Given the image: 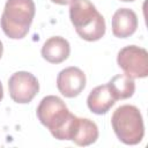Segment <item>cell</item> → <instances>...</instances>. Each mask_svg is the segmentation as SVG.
I'll return each mask as SVG.
<instances>
[{"label": "cell", "instance_id": "obj_1", "mask_svg": "<svg viewBox=\"0 0 148 148\" xmlns=\"http://www.w3.org/2000/svg\"><path fill=\"white\" fill-rule=\"evenodd\" d=\"M36 114L43 126H45L53 138L71 141L77 116L69 112L65 102L54 95H47L39 102Z\"/></svg>", "mask_w": 148, "mask_h": 148}, {"label": "cell", "instance_id": "obj_2", "mask_svg": "<svg viewBox=\"0 0 148 148\" xmlns=\"http://www.w3.org/2000/svg\"><path fill=\"white\" fill-rule=\"evenodd\" d=\"M69 18L76 34L87 42H96L105 35V20L89 0H72Z\"/></svg>", "mask_w": 148, "mask_h": 148}, {"label": "cell", "instance_id": "obj_3", "mask_svg": "<svg viewBox=\"0 0 148 148\" xmlns=\"http://www.w3.org/2000/svg\"><path fill=\"white\" fill-rule=\"evenodd\" d=\"M34 0H7L0 24L5 35L12 39H22L30 30L35 17Z\"/></svg>", "mask_w": 148, "mask_h": 148}, {"label": "cell", "instance_id": "obj_4", "mask_svg": "<svg viewBox=\"0 0 148 148\" xmlns=\"http://www.w3.org/2000/svg\"><path fill=\"white\" fill-rule=\"evenodd\" d=\"M111 125L114 134L125 145H138L145 135L143 119L140 110L130 104L117 108L111 117Z\"/></svg>", "mask_w": 148, "mask_h": 148}, {"label": "cell", "instance_id": "obj_5", "mask_svg": "<svg viewBox=\"0 0 148 148\" xmlns=\"http://www.w3.org/2000/svg\"><path fill=\"white\" fill-rule=\"evenodd\" d=\"M117 64L132 79H143L148 75V53L143 47L128 45L120 49Z\"/></svg>", "mask_w": 148, "mask_h": 148}, {"label": "cell", "instance_id": "obj_6", "mask_svg": "<svg viewBox=\"0 0 148 148\" xmlns=\"http://www.w3.org/2000/svg\"><path fill=\"white\" fill-rule=\"evenodd\" d=\"M8 90L10 98L18 104L30 103L39 91L37 77L30 72L20 71L12 74L8 80Z\"/></svg>", "mask_w": 148, "mask_h": 148}, {"label": "cell", "instance_id": "obj_7", "mask_svg": "<svg viewBox=\"0 0 148 148\" xmlns=\"http://www.w3.org/2000/svg\"><path fill=\"white\" fill-rule=\"evenodd\" d=\"M86 74L79 67H66L57 76V88L67 98L79 96L86 88Z\"/></svg>", "mask_w": 148, "mask_h": 148}, {"label": "cell", "instance_id": "obj_8", "mask_svg": "<svg viewBox=\"0 0 148 148\" xmlns=\"http://www.w3.org/2000/svg\"><path fill=\"white\" fill-rule=\"evenodd\" d=\"M138 28V16L130 8H119L112 16V34L118 38L132 36Z\"/></svg>", "mask_w": 148, "mask_h": 148}, {"label": "cell", "instance_id": "obj_9", "mask_svg": "<svg viewBox=\"0 0 148 148\" xmlns=\"http://www.w3.org/2000/svg\"><path fill=\"white\" fill-rule=\"evenodd\" d=\"M71 53V45L61 36H53L46 39L42 46V57L50 64H61Z\"/></svg>", "mask_w": 148, "mask_h": 148}, {"label": "cell", "instance_id": "obj_10", "mask_svg": "<svg viewBox=\"0 0 148 148\" xmlns=\"http://www.w3.org/2000/svg\"><path fill=\"white\" fill-rule=\"evenodd\" d=\"M116 98L111 94L108 84L95 87L87 97V105L95 114H105L116 103Z\"/></svg>", "mask_w": 148, "mask_h": 148}, {"label": "cell", "instance_id": "obj_11", "mask_svg": "<svg viewBox=\"0 0 148 148\" xmlns=\"http://www.w3.org/2000/svg\"><path fill=\"white\" fill-rule=\"evenodd\" d=\"M98 139V127L97 125L88 119L77 117L76 124L74 126L71 141L77 146H89L97 141Z\"/></svg>", "mask_w": 148, "mask_h": 148}, {"label": "cell", "instance_id": "obj_12", "mask_svg": "<svg viewBox=\"0 0 148 148\" xmlns=\"http://www.w3.org/2000/svg\"><path fill=\"white\" fill-rule=\"evenodd\" d=\"M108 87L116 98L118 99H127L133 96L135 91V82L132 77L127 76L126 74H118L114 75L108 83Z\"/></svg>", "mask_w": 148, "mask_h": 148}, {"label": "cell", "instance_id": "obj_13", "mask_svg": "<svg viewBox=\"0 0 148 148\" xmlns=\"http://www.w3.org/2000/svg\"><path fill=\"white\" fill-rule=\"evenodd\" d=\"M53 3H57V5H61V6H65V5H68L71 3L72 0H51Z\"/></svg>", "mask_w": 148, "mask_h": 148}, {"label": "cell", "instance_id": "obj_14", "mask_svg": "<svg viewBox=\"0 0 148 148\" xmlns=\"http://www.w3.org/2000/svg\"><path fill=\"white\" fill-rule=\"evenodd\" d=\"M2 98H3V87H2V83L0 81V102L2 101Z\"/></svg>", "mask_w": 148, "mask_h": 148}, {"label": "cell", "instance_id": "obj_15", "mask_svg": "<svg viewBox=\"0 0 148 148\" xmlns=\"http://www.w3.org/2000/svg\"><path fill=\"white\" fill-rule=\"evenodd\" d=\"M2 53H3V45H2V42L0 40V58L2 57Z\"/></svg>", "mask_w": 148, "mask_h": 148}, {"label": "cell", "instance_id": "obj_16", "mask_svg": "<svg viewBox=\"0 0 148 148\" xmlns=\"http://www.w3.org/2000/svg\"><path fill=\"white\" fill-rule=\"evenodd\" d=\"M120 1H123V2H132L134 0H120Z\"/></svg>", "mask_w": 148, "mask_h": 148}]
</instances>
